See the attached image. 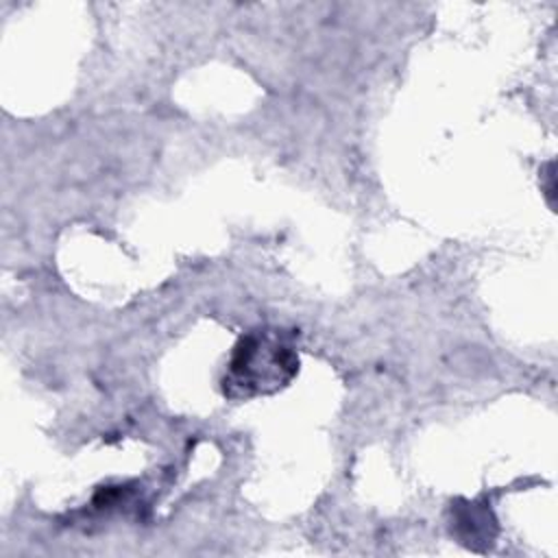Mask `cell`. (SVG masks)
<instances>
[{
	"mask_svg": "<svg viewBox=\"0 0 558 558\" xmlns=\"http://www.w3.org/2000/svg\"><path fill=\"white\" fill-rule=\"evenodd\" d=\"M296 373L299 355L292 342L279 329H257L235 344L222 377V392L238 401L272 395L288 386Z\"/></svg>",
	"mask_w": 558,
	"mask_h": 558,
	"instance_id": "obj_1",
	"label": "cell"
}]
</instances>
